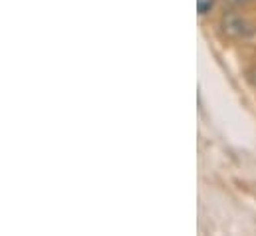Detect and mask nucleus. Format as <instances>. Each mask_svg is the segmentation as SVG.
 Masks as SVG:
<instances>
[{"mask_svg":"<svg viewBox=\"0 0 256 236\" xmlns=\"http://www.w3.org/2000/svg\"><path fill=\"white\" fill-rule=\"evenodd\" d=\"M223 24H225V32L231 34V36H244V34L248 32V30H246V22H244L240 16H236V14L225 16Z\"/></svg>","mask_w":256,"mask_h":236,"instance_id":"f257e3e1","label":"nucleus"},{"mask_svg":"<svg viewBox=\"0 0 256 236\" xmlns=\"http://www.w3.org/2000/svg\"><path fill=\"white\" fill-rule=\"evenodd\" d=\"M210 4H212V0H199V10L205 14V12H207V8H209Z\"/></svg>","mask_w":256,"mask_h":236,"instance_id":"f03ea898","label":"nucleus"}]
</instances>
